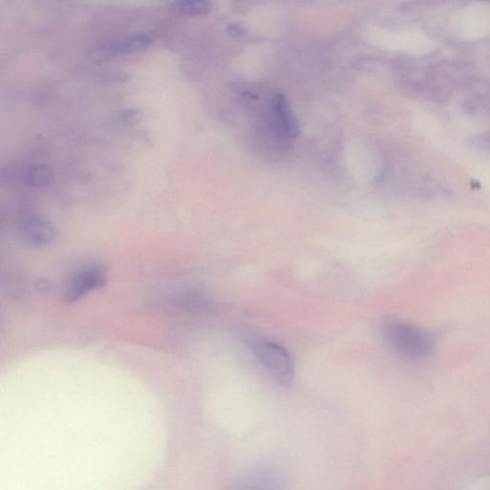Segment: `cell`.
Here are the masks:
<instances>
[{
    "instance_id": "cell-10",
    "label": "cell",
    "mask_w": 490,
    "mask_h": 490,
    "mask_svg": "<svg viewBox=\"0 0 490 490\" xmlns=\"http://www.w3.org/2000/svg\"><path fill=\"white\" fill-rule=\"evenodd\" d=\"M144 113L139 107H126L114 113L110 119L113 125L119 127H132L139 124Z\"/></svg>"
},
{
    "instance_id": "cell-1",
    "label": "cell",
    "mask_w": 490,
    "mask_h": 490,
    "mask_svg": "<svg viewBox=\"0 0 490 490\" xmlns=\"http://www.w3.org/2000/svg\"><path fill=\"white\" fill-rule=\"evenodd\" d=\"M383 334L387 345L407 360H423L433 348L430 336L411 324L389 322L384 325Z\"/></svg>"
},
{
    "instance_id": "cell-2",
    "label": "cell",
    "mask_w": 490,
    "mask_h": 490,
    "mask_svg": "<svg viewBox=\"0 0 490 490\" xmlns=\"http://www.w3.org/2000/svg\"><path fill=\"white\" fill-rule=\"evenodd\" d=\"M250 350L258 363L279 384L288 386L292 383L294 362L287 350L265 340L252 342Z\"/></svg>"
},
{
    "instance_id": "cell-9",
    "label": "cell",
    "mask_w": 490,
    "mask_h": 490,
    "mask_svg": "<svg viewBox=\"0 0 490 490\" xmlns=\"http://www.w3.org/2000/svg\"><path fill=\"white\" fill-rule=\"evenodd\" d=\"M53 178V171L45 165H32L23 173V182L32 188H45L52 182Z\"/></svg>"
},
{
    "instance_id": "cell-6",
    "label": "cell",
    "mask_w": 490,
    "mask_h": 490,
    "mask_svg": "<svg viewBox=\"0 0 490 490\" xmlns=\"http://www.w3.org/2000/svg\"><path fill=\"white\" fill-rule=\"evenodd\" d=\"M21 235L27 242L42 247L55 237V228L46 216L31 215L25 217L22 223Z\"/></svg>"
},
{
    "instance_id": "cell-7",
    "label": "cell",
    "mask_w": 490,
    "mask_h": 490,
    "mask_svg": "<svg viewBox=\"0 0 490 490\" xmlns=\"http://www.w3.org/2000/svg\"><path fill=\"white\" fill-rule=\"evenodd\" d=\"M153 38L147 33H136L114 40L104 46L107 55H126V54L141 52L151 47Z\"/></svg>"
},
{
    "instance_id": "cell-11",
    "label": "cell",
    "mask_w": 490,
    "mask_h": 490,
    "mask_svg": "<svg viewBox=\"0 0 490 490\" xmlns=\"http://www.w3.org/2000/svg\"><path fill=\"white\" fill-rule=\"evenodd\" d=\"M97 78L102 84L107 85H121L129 83L131 80V76L118 68H105V70L100 71Z\"/></svg>"
},
{
    "instance_id": "cell-3",
    "label": "cell",
    "mask_w": 490,
    "mask_h": 490,
    "mask_svg": "<svg viewBox=\"0 0 490 490\" xmlns=\"http://www.w3.org/2000/svg\"><path fill=\"white\" fill-rule=\"evenodd\" d=\"M106 271L100 264H89L76 272L64 292V302L73 304L95 290L104 287Z\"/></svg>"
},
{
    "instance_id": "cell-4",
    "label": "cell",
    "mask_w": 490,
    "mask_h": 490,
    "mask_svg": "<svg viewBox=\"0 0 490 490\" xmlns=\"http://www.w3.org/2000/svg\"><path fill=\"white\" fill-rule=\"evenodd\" d=\"M231 490H285V486L276 470L258 468L242 475Z\"/></svg>"
},
{
    "instance_id": "cell-5",
    "label": "cell",
    "mask_w": 490,
    "mask_h": 490,
    "mask_svg": "<svg viewBox=\"0 0 490 490\" xmlns=\"http://www.w3.org/2000/svg\"><path fill=\"white\" fill-rule=\"evenodd\" d=\"M272 114L275 116L276 132L282 139L294 140L300 134V127L294 115L291 106L283 94H276L272 103Z\"/></svg>"
},
{
    "instance_id": "cell-8",
    "label": "cell",
    "mask_w": 490,
    "mask_h": 490,
    "mask_svg": "<svg viewBox=\"0 0 490 490\" xmlns=\"http://www.w3.org/2000/svg\"><path fill=\"white\" fill-rule=\"evenodd\" d=\"M170 9L176 16L196 18L207 15L212 10V4L204 0H180L172 3Z\"/></svg>"
}]
</instances>
